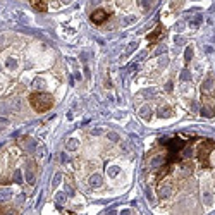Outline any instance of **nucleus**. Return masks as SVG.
<instances>
[{"label": "nucleus", "mask_w": 215, "mask_h": 215, "mask_svg": "<svg viewBox=\"0 0 215 215\" xmlns=\"http://www.w3.org/2000/svg\"><path fill=\"white\" fill-rule=\"evenodd\" d=\"M29 102L36 112H47L54 107V97L48 93H33L29 97Z\"/></svg>", "instance_id": "1"}, {"label": "nucleus", "mask_w": 215, "mask_h": 215, "mask_svg": "<svg viewBox=\"0 0 215 215\" xmlns=\"http://www.w3.org/2000/svg\"><path fill=\"white\" fill-rule=\"evenodd\" d=\"M214 97H215V79L212 78V76H208V78L203 81V84H201V98H203V103L212 105Z\"/></svg>", "instance_id": "2"}, {"label": "nucleus", "mask_w": 215, "mask_h": 215, "mask_svg": "<svg viewBox=\"0 0 215 215\" xmlns=\"http://www.w3.org/2000/svg\"><path fill=\"white\" fill-rule=\"evenodd\" d=\"M214 148H215V141H212V139H205L198 145V158H200L203 167H208V155Z\"/></svg>", "instance_id": "3"}, {"label": "nucleus", "mask_w": 215, "mask_h": 215, "mask_svg": "<svg viewBox=\"0 0 215 215\" xmlns=\"http://www.w3.org/2000/svg\"><path fill=\"white\" fill-rule=\"evenodd\" d=\"M157 193H158V198H170L172 193H174V188H172V184L164 182V184H160V186H158Z\"/></svg>", "instance_id": "4"}, {"label": "nucleus", "mask_w": 215, "mask_h": 215, "mask_svg": "<svg viewBox=\"0 0 215 215\" xmlns=\"http://www.w3.org/2000/svg\"><path fill=\"white\" fill-rule=\"evenodd\" d=\"M105 19H109V14H107L105 10H102V9H98L97 12L91 14V21H93L95 24H102Z\"/></svg>", "instance_id": "5"}, {"label": "nucleus", "mask_w": 215, "mask_h": 215, "mask_svg": "<svg viewBox=\"0 0 215 215\" xmlns=\"http://www.w3.org/2000/svg\"><path fill=\"white\" fill-rule=\"evenodd\" d=\"M12 189L10 188H7V186H2L0 188V203H5V201H9L10 198H12Z\"/></svg>", "instance_id": "6"}, {"label": "nucleus", "mask_w": 215, "mask_h": 215, "mask_svg": "<svg viewBox=\"0 0 215 215\" xmlns=\"http://www.w3.org/2000/svg\"><path fill=\"white\" fill-rule=\"evenodd\" d=\"M31 2V5L36 9V10H40V12H45L48 7H47V0H29Z\"/></svg>", "instance_id": "7"}, {"label": "nucleus", "mask_w": 215, "mask_h": 215, "mask_svg": "<svg viewBox=\"0 0 215 215\" xmlns=\"http://www.w3.org/2000/svg\"><path fill=\"white\" fill-rule=\"evenodd\" d=\"M102 182H103V179L100 174H93V176L90 177V184H91V188H100L102 186Z\"/></svg>", "instance_id": "8"}, {"label": "nucleus", "mask_w": 215, "mask_h": 215, "mask_svg": "<svg viewBox=\"0 0 215 215\" xmlns=\"http://www.w3.org/2000/svg\"><path fill=\"white\" fill-rule=\"evenodd\" d=\"M201 116H203V117H214V109H212V105H207V103H205V105H203V107H201Z\"/></svg>", "instance_id": "9"}, {"label": "nucleus", "mask_w": 215, "mask_h": 215, "mask_svg": "<svg viewBox=\"0 0 215 215\" xmlns=\"http://www.w3.org/2000/svg\"><path fill=\"white\" fill-rule=\"evenodd\" d=\"M150 114H152V109H150L148 105H143V107L139 109V116L145 119V120H148V119H150Z\"/></svg>", "instance_id": "10"}, {"label": "nucleus", "mask_w": 215, "mask_h": 215, "mask_svg": "<svg viewBox=\"0 0 215 215\" xmlns=\"http://www.w3.org/2000/svg\"><path fill=\"white\" fill-rule=\"evenodd\" d=\"M9 107H10L12 110H16V112H19L21 109H22V105H21V100H19V98H14V100H9Z\"/></svg>", "instance_id": "11"}, {"label": "nucleus", "mask_w": 215, "mask_h": 215, "mask_svg": "<svg viewBox=\"0 0 215 215\" xmlns=\"http://www.w3.org/2000/svg\"><path fill=\"white\" fill-rule=\"evenodd\" d=\"M160 36H162V26L158 24V26H157V29L152 33V35H150V36H148V40H150V41H157Z\"/></svg>", "instance_id": "12"}, {"label": "nucleus", "mask_w": 215, "mask_h": 215, "mask_svg": "<svg viewBox=\"0 0 215 215\" xmlns=\"http://www.w3.org/2000/svg\"><path fill=\"white\" fill-rule=\"evenodd\" d=\"M165 162V157H162V155H158L157 158H153L152 160V169H155V167H158L160 164H164Z\"/></svg>", "instance_id": "13"}, {"label": "nucleus", "mask_w": 215, "mask_h": 215, "mask_svg": "<svg viewBox=\"0 0 215 215\" xmlns=\"http://www.w3.org/2000/svg\"><path fill=\"white\" fill-rule=\"evenodd\" d=\"M78 146H79L78 139H69V141H67V150H71V152H72V150H78Z\"/></svg>", "instance_id": "14"}, {"label": "nucleus", "mask_w": 215, "mask_h": 215, "mask_svg": "<svg viewBox=\"0 0 215 215\" xmlns=\"http://www.w3.org/2000/svg\"><path fill=\"white\" fill-rule=\"evenodd\" d=\"M158 116L160 117H169L170 116V109L169 107H160L158 109Z\"/></svg>", "instance_id": "15"}, {"label": "nucleus", "mask_w": 215, "mask_h": 215, "mask_svg": "<svg viewBox=\"0 0 215 215\" xmlns=\"http://www.w3.org/2000/svg\"><path fill=\"white\" fill-rule=\"evenodd\" d=\"M107 174H109L110 177H116V176L119 174V167H116V165L109 167V169H107Z\"/></svg>", "instance_id": "16"}, {"label": "nucleus", "mask_w": 215, "mask_h": 215, "mask_svg": "<svg viewBox=\"0 0 215 215\" xmlns=\"http://www.w3.org/2000/svg\"><path fill=\"white\" fill-rule=\"evenodd\" d=\"M26 182H28V184H33V182H35V174H33L31 170L26 172Z\"/></svg>", "instance_id": "17"}, {"label": "nucleus", "mask_w": 215, "mask_h": 215, "mask_svg": "<svg viewBox=\"0 0 215 215\" xmlns=\"http://www.w3.org/2000/svg\"><path fill=\"white\" fill-rule=\"evenodd\" d=\"M5 65H7L9 69H16V67H17V62H16L14 59H7V62H5Z\"/></svg>", "instance_id": "18"}, {"label": "nucleus", "mask_w": 215, "mask_h": 215, "mask_svg": "<svg viewBox=\"0 0 215 215\" xmlns=\"http://www.w3.org/2000/svg\"><path fill=\"white\" fill-rule=\"evenodd\" d=\"M14 181L17 184H22V176H21V170H14Z\"/></svg>", "instance_id": "19"}, {"label": "nucleus", "mask_w": 215, "mask_h": 215, "mask_svg": "<svg viewBox=\"0 0 215 215\" xmlns=\"http://www.w3.org/2000/svg\"><path fill=\"white\" fill-rule=\"evenodd\" d=\"M45 83H43V79H40V78H36L35 81H33V88H40V86H43Z\"/></svg>", "instance_id": "20"}, {"label": "nucleus", "mask_w": 215, "mask_h": 215, "mask_svg": "<svg viewBox=\"0 0 215 215\" xmlns=\"http://www.w3.org/2000/svg\"><path fill=\"white\" fill-rule=\"evenodd\" d=\"M191 54H193V48H191V47H188V48H186V62H189V60H191Z\"/></svg>", "instance_id": "21"}, {"label": "nucleus", "mask_w": 215, "mask_h": 215, "mask_svg": "<svg viewBox=\"0 0 215 215\" xmlns=\"http://www.w3.org/2000/svg\"><path fill=\"white\" fill-rule=\"evenodd\" d=\"M64 201H65V195H64V193H59V195H57V203L62 205Z\"/></svg>", "instance_id": "22"}, {"label": "nucleus", "mask_w": 215, "mask_h": 215, "mask_svg": "<svg viewBox=\"0 0 215 215\" xmlns=\"http://www.w3.org/2000/svg\"><path fill=\"white\" fill-rule=\"evenodd\" d=\"M109 139H112V141H119V134H117V133H109Z\"/></svg>", "instance_id": "23"}, {"label": "nucleus", "mask_w": 215, "mask_h": 215, "mask_svg": "<svg viewBox=\"0 0 215 215\" xmlns=\"http://www.w3.org/2000/svg\"><path fill=\"white\" fill-rule=\"evenodd\" d=\"M141 3H143V7H145V9H148V7L152 5V0H141Z\"/></svg>", "instance_id": "24"}, {"label": "nucleus", "mask_w": 215, "mask_h": 215, "mask_svg": "<svg viewBox=\"0 0 215 215\" xmlns=\"http://www.w3.org/2000/svg\"><path fill=\"white\" fill-rule=\"evenodd\" d=\"M181 79H182V81H188V79H189V72H188V71H184V72H182V76H181Z\"/></svg>", "instance_id": "25"}, {"label": "nucleus", "mask_w": 215, "mask_h": 215, "mask_svg": "<svg viewBox=\"0 0 215 215\" xmlns=\"http://www.w3.org/2000/svg\"><path fill=\"white\" fill-rule=\"evenodd\" d=\"M60 179H62V177H60V174H57V176L54 177V186H57V184H59Z\"/></svg>", "instance_id": "26"}, {"label": "nucleus", "mask_w": 215, "mask_h": 215, "mask_svg": "<svg viewBox=\"0 0 215 215\" xmlns=\"http://www.w3.org/2000/svg\"><path fill=\"white\" fill-rule=\"evenodd\" d=\"M167 57H162V59H160V67H164V65H167Z\"/></svg>", "instance_id": "27"}, {"label": "nucleus", "mask_w": 215, "mask_h": 215, "mask_svg": "<svg viewBox=\"0 0 215 215\" xmlns=\"http://www.w3.org/2000/svg\"><path fill=\"white\" fill-rule=\"evenodd\" d=\"M134 48H136V43H131V45H129V48H127V54H131Z\"/></svg>", "instance_id": "28"}, {"label": "nucleus", "mask_w": 215, "mask_h": 215, "mask_svg": "<svg viewBox=\"0 0 215 215\" xmlns=\"http://www.w3.org/2000/svg\"><path fill=\"white\" fill-rule=\"evenodd\" d=\"M93 134H102V129H93Z\"/></svg>", "instance_id": "29"}, {"label": "nucleus", "mask_w": 215, "mask_h": 215, "mask_svg": "<svg viewBox=\"0 0 215 215\" xmlns=\"http://www.w3.org/2000/svg\"><path fill=\"white\" fill-rule=\"evenodd\" d=\"M64 2H71V0H64Z\"/></svg>", "instance_id": "30"}]
</instances>
